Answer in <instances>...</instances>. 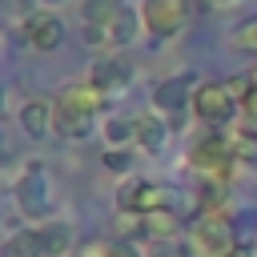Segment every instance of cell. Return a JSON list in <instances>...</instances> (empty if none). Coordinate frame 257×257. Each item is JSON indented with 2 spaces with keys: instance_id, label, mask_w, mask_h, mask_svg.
Returning a JSON list of instances; mask_svg holds the SVG:
<instances>
[{
  "instance_id": "obj_13",
  "label": "cell",
  "mask_w": 257,
  "mask_h": 257,
  "mask_svg": "<svg viewBox=\"0 0 257 257\" xmlns=\"http://www.w3.org/2000/svg\"><path fill=\"white\" fill-rule=\"evenodd\" d=\"M20 128H24L32 141L48 137V133H52V100H44V96L24 100V104H20Z\"/></svg>"
},
{
  "instance_id": "obj_23",
  "label": "cell",
  "mask_w": 257,
  "mask_h": 257,
  "mask_svg": "<svg viewBox=\"0 0 257 257\" xmlns=\"http://www.w3.org/2000/svg\"><path fill=\"white\" fill-rule=\"evenodd\" d=\"M108 257H145L141 249H137V241H108Z\"/></svg>"
},
{
  "instance_id": "obj_9",
  "label": "cell",
  "mask_w": 257,
  "mask_h": 257,
  "mask_svg": "<svg viewBox=\"0 0 257 257\" xmlns=\"http://www.w3.org/2000/svg\"><path fill=\"white\" fill-rule=\"evenodd\" d=\"M88 84L104 96V100H120L133 84V68L120 56H96V64L88 68Z\"/></svg>"
},
{
  "instance_id": "obj_20",
  "label": "cell",
  "mask_w": 257,
  "mask_h": 257,
  "mask_svg": "<svg viewBox=\"0 0 257 257\" xmlns=\"http://www.w3.org/2000/svg\"><path fill=\"white\" fill-rule=\"evenodd\" d=\"M112 233H116V241H137V237H149V233H145V217H141V213H116Z\"/></svg>"
},
{
  "instance_id": "obj_19",
  "label": "cell",
  "mask_w": 257,
  "mask_h": 257,
  "mask_svg": "<svg viewBox=\"0 0 257 257\" xmlns=\"http://www.w3.org/2000/svg\"><path fill=\"white\" fill-rule=\"evenodd\" d=\"M177 229H181V217H177L173 209L145 217V233H149L153 241H173V237H177Z\"/></svg>"
},
{
  "instance_id": "obj_21",
  "label": "cell",
  "mask_w": 257,
  "mask_h": 257,
  "mask_svg": "<svg viewBox=\"0 0 257 257\" xmlns=\"http://www.w3.org/2000/svg\"><path fill=\"white\" fill-rule=\"evenodd\" d=\"M100 161H104L108 173H128V169H133V153H128V149H104Z\"/></svg>"
},
{
  "instance_id": "obj_8",
  "label": "cell",
  "mask_w": 257,
  "mask_h": 257,
  "mask_svg": "<svg viewBox=\"0 0 257 257\" xmlns=\"http://www.w3.org/2000/svg\"><path fill=\"white\" fill-rule=\"evenodd\" d=\"M169 205H173V189L153 185V181H124V185L116 189V213L153 217V213H165Z\"/></svg>"
},
{
  "instance_id": "obj_10",
  "label": "cell",
  "mask_w": 257,
  "mask_h": 257,
  "mask_svg": "<svg viewBox=\"0 0 257 257\" xmlns=\"http://www.w3.org/2000/svg\"><path fill=\"white\" fill-rule=\"evenodd\" d=\"M193 92H197V84H193L189 72L169 76V80H161V84L153 88V112H161V116H181L185 108H193Z\"/></svg>"
},
{
  "instance_id": "obj_6",
  "label": "cell",
  "mask_w": 257,
  "mask_h": 257,
  "mask_svg": "<svg viewBox=\"0 0 257 257\" xmlns=\"http://www.w3.org/2000/svg\"><path fill=\"white\" fill-rule=\"evenodd\" d=\"M237 112H241V100L233 96L229 84H221V80L197 84V92H193V116H197L201 124H209V128H221V124H225V128H229Z\"/></svg>"
},
{
  "instance_id": "obj_7",
  "label": "cell",
  "mask_w": 257,
  "mask_h": 257,
  "mask_svg": "<svg viewBox=\"0 0 257 257\" xmlns=\"http://www.w3.org/2000/svg\"><path fill=\"white\" fill-rule=\"evenodd\" d=\"M189 24V0H141V28L157 40L181 36Z\"/></svg>"
},
{
  "instance_id": "obj_25",
  "label": "cell",
  "mask_w": 257,
  "mask_h": 257,
  "mask_svg": "<svg viewBox=\"0 0 257 257\" xmlns=\"http://www.w3.org/2000/svg\"><path fill=\"white\" fill-rule=\"evenodd\" d=\"M229 257H257V253H253V249H245V245H241V249H233V253H229Z\"/></svg>"
},
{
  "instance_id": "obj_24",
  "label": "cell",
  "mask_w": 257,
  "mask_h": 257,
  "mask_svg": "<svg viewBox=\"0 0 257 257\" xmlns=\"http://www.w3.org/2000/svg\"><path fill=\"white\" fill-rule=\"evenodd\" d=\"M76 253L80 257H108V241H84Z\"/></svg>"
},
{
  "instance_id": "obj_18",
  "label": "cell",
  "mask_w": 257,
  "mask_h": 257,
  "mask_svg": "<svg viewBox=\"0 0 257 257\" xmlns=\"http://www.w3.org/2000/svg\"><path fill=\"white\" fill-rule=\"evenodd\" d=\"M225 133H229V145H233V157H237V161H253V157H257V128H249V124H229Z\"/></svg>"
},
{
  "instance_id": "obj_5",
  "label": "cell",
  "mask_w": 257,
  "mask_h": 257,
  "mask_svg": "<svg viewBox=\"0 0 257 257\" xmlns=\"http://www.w3.org/2000/svg\"><path fill=\"white\" fill-rule=\"evenodd\" d=\"M233 145H229V133L225 128H205L193 137L189 145V165L205 177V181H225L229 169H233Z\"/></svg>"
},
{
  "instance_id": "obj_12",
  "label": "cell",
  "mask_w": 257,
  "mask_h": 257,
  "mask_svg": "<svg viewBox=\"0 0 257 257\" xmlns=\"http://www.w3.org/2000/svg\"><path fill=\"white\" fill-rule=\"evenodd\" d=\"M133 124H137L133 145H137L141 153H161V149H165V141H169V124H165L161 112H137Z\"/></svg>"
},
{
  "instance_id": "obj_14",
  "label": "cell",
  "mask_w": 257,
  "mask_h": 257,
  "mask_svg": "<svg viewBox=\"0 0 257 257\" xmlns=\"http://www.w3.org/2000/svg\"><path fill=\"white\" fill-rule=\"evenodd\" d=\"M0 257H48L44 253V241H40V229H12L0 245Z\"/></svg>"
},
{
  "instance_id": "obj_17",
  "label": "cell",
  "mask_w": 257,
  "mask_h": 257,
  "mask_svg": "<svg viewBox=\"0 0 257 257\" xmlns=\"http://www.w3.org/2000/svg\"><path fill=\"white\" fill-rule=\"evenodd\" d=\"M100 133H104L108 149H128L133 137H137V124H133V116H108Z\"/></svg>"
},
{
  "instance_id": "obj_1",
  "label": "cell",
  "mask_w": 257,
  "mask_h": 257,
  "mask_svg": "<svg viewBox=\"0 0 257 257\" xmlns=\"http://www.w3.org/2000/svg\"><path fill=\"white\" fill-rule=\"evenodd\" d=\"M104 96L80 80V84H64L52 100V133L64 141H88L96 128V112H100Z\"/></svg>"
},
{
  "instance_id": "obj_4",
  "label": "cell",
  "mask_w": 257,
  "mask_h": 257,
  "mask_svg": "<svg viewBox=\"0 0 257 257\" xmlns=\"http://www.w3.org/2000/svg\"><path fill=\"white\" fill-rule=\"evenodd\" d=\"M80 16H84V24L100 28L112 40V48L137 40V28H141V12H133L124 0H84Z\"/></svg>"
},
{
  "instance_id": "obj_28",
  "label": "cell",
  "mask_w": 257,
  "mask_h": 257,
  "mask_svg": "<svg viewBox=\"0 0 257 257\" xmlns=\"http://www.w3.org/2000/svg\"><path fill=\"white\" fill-rule=\"evenodd\" d=\"M44 4H64V0H44Z\"/></svg>"
},
{
  "instance_id": "obj_11",
  "label": "cell",
  "mask_w": 257,
  "mask_h": 257,
  "mask_svg": "<svg viewBox=\"0 0 257 257\" xmlns=\"http://www.w3.org/2000/svg\"><path fill=\"white\" fill-rule=\"evenodd\" d=\"M24 40H28L36 52H56V48L64 44V20H60L56 12L40 8V12H32V16L24 20Z\"/></svg>"
},
{
  "instance_id": "obj_16",
  "label": "cell",
  "mask_w": 257,
  "mask_h": 257,
  "mask_svg": "<svg viewBox=\"0 0 257 257\" xmlns=\"http://www.w3.org/2000/svg\"><path fill=\"white\" fill-rule=\"evenodd\" d=\"M229 88H233V96L241 100L245 120H253V116H257V68H249V72H241L237 80H229Z\"/></svg>"
},
{
  "instance_id": "obj_3",
  "label": "cell",
  "mask_w": 257,
  "mask_h": 257,
  "mask_svg": "<svg viewBox=\"0 0 257 257\" xmlns=\"http://www.w3.org/2000/svg\"><path fill=\"white\" fill-rule=\"evenodd\" d=\"M12 197H16V209L28 217V221H52V209H56V193H52V177L44 173V165H24L20 177L12 181Z\"/></svg>"
},
{
  "instance_id": "obj_26",
  "label": "cell",
  "mask_w": 257,
  "mask_h": 257,
  "mask_svg": "<svg viewBox=\"0 0 257 257\" xmlns=\"http://www.w3.org/2000/svg\"><path fill=\"white\" fill-rule=\"evenodd\" d=\"M157 257H181V253H177V249H169V245H165V249H157Z\"/></svg>"
},
{
  "instance_id": "obj_27",
  "label": "cell",
  "mask_w": 257,
  "mask_h": 257,
  "mask_svg": "<svg viewBox=\"0 0 257 257\" xmlns=\"http://www.w3.org/2000/svg\"><path fill=\"white\" fill-rule=\"evenodd\" d=\"M213 4H237V0H213Z\"/></svg>"
},
{
  "instance_id": "obj_22",
  "label": "cell",
  "mask_w": 257,
  "mask_h": 257,
  "mask_svg": "<svg viewBox=\"0 0 257 257\" xmlns=\"http://www.w3.org/2000/svg\"><path fill=\"white\" fill-rule=\"evenodd\" d=\"M237 48H245V52H257V16H249V20H241L237 24Z\"/></svg>"
},
{
  "instance_id": "obj_15",
  "label": "cell",
  "mask_w": 257,
  "mask_h": 257,
  "mask_svg": "<svg viewBox=\"0 0 257 257\" xmlns=\"http://www.w3.org/2000/svg\"><path fill=\"white\" fill-rule=\"evenodd\" d=\"M36 229H40V241H44V253H48V257H68V253L76 249L72 225H64V221H44V225H36Z\"/></svg>"
},
{
  "instance_id": "obj_2",
  "label": "cell",
  "mask_w": 257,
  "mask_h": 257,
  "mask_svg": "<svg viewBox=\"0 0 257 257\" xmlns=\"http://www.w3.org/2000/svg\"><path fill=\"white\" fill-rule=\"evenodd\" d=\"M185 249L189 257H229L233 249H241L225 209H197L185 233Z\"/></svg>"
}]
</instances>
